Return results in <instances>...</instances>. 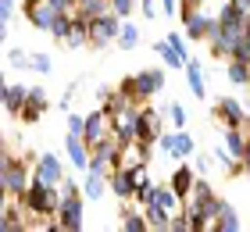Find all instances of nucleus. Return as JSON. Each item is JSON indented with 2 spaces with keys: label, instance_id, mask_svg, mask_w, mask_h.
Instances as JSON below:
<instances>
[{
  "label": "nucleus",
  "instance_id": "nucleus-26",
  "mask_svg": "<svg viewBox=\"0 0 250 232\" xmlns=\"http://www.w3.org/2000/svg\"><path fill=\"white\" fill-rule=\"evenodd\" d=\"M15 4L18 0H0V32H11V18H15Z\"/></svg>",
  "mask_w": 250,
  "mask_h": 232
},
{
  "label": "nucleus",
  "instance_id": "nucleus-9",
  "mask_svg": "<svg viewBox=\"0 0 250 232\" xmlns=\"http://www.w3.org/2000/svg\"><path fill=\"white\" fill-rule=\"evenodd\" d=\"M146 207H157V211H161L165 218H175V214H183V211H186V200L172 190V186H157V190H154V200L146 204Z\"/></svg>",
  "mask_w": 250,
  "mask_h": 232
},
{
  "label": "nucleus",
  "instance_id": "nucleus-11",
  "mask_svg": "<svg viewBox=\"0 0 250 232\" xmlns=\"http://www.w3.org/2000/svg\"><path fill=\"white\" fill-rule=\"evenodd\" d=\"M161 143V150L165 154H172V157H193V150H197V143H193V136L186 132V129H175V132H168V136H161L157 139Z\"/></svg>",
  "mask_w": 250,
  "mask_h": 232
},
{
  "label": "nucleus",
  "instance_id": "nucleus-8",
  "mask_svg": "<svg viewBox=\"0 0 250 232\" xmlns=\"http://www.w3.org/2000/svg\"><path fill=\"white\" fill-rule=\"evenodd\" d=\"M183 25H186V40H208L211 29H214V15H208V11L193 7V11H183Z\"/></svg>",
  "mask_w": 250,
  "mask_h": 232
},
{
  "label": "nucleus",
  "instance_id": "nucleus-20",
  "mask_svg": "<svg viewBox=\"0 0 250 232\" xmlns=\"http://www.w3.org/2000/svg\"><path fill=\"white\" fill-rule=\"evenodd\" d=\"M225 75H229L232 86H250V61L229 57V61H225Z\"/></svg>",
  "mask_w": 250,
  "mask_h": 232
},
{
  "label": "nucleus",
  "instance_id": "nucleus-22",
  "mask_svg": "<svg viewBox=\"0 0 250 232\" xmlns=\"http://www.w3.org/2000/svg\"><path fill=\"white\" fill-rule=\"evenodd\" d=\"M154 54L161 57V61H165L168 68H186V61H189V57H183V54H179L168 40H157V43H154Z\"/></svg>",
  "mask_w": 250,
  "mask_h": 232
},
{
  "label": "nucleus",
  "instance_id": "nucleus-13",
  "mask_svg": "<svg viewBox=\"0 0 250 232\" xmlns=\"http://www.w3.org/2000/svg\"><path fill=\"white\" fill-rule=\"evenodd\" d=\"M64 150H68V161H72V168H79V171H86V168H89L93 147H89L83 136H72V132H68V136H64Z\"/></svg>",
  "mask_w": 250,
  "mask_h": 232
},
{
  "label": "nucleus",
  "instance_id": "nucleus-4",
  "mask_svg": "<svg viewBox=\"0 0 250 232\" xmlns=\"http://www.w3.org/2000/svg\"><path fill=\"white\" fill-rule=\"evenodd\" d=\"M122 15H115V11H107V15H97L89 18V46H107V43H118V32H122Z\"/></svg>",
  "mask_w": 250,
  "mask_h": 232
},
{
  "label": "nucleus",
  "instance_id": "nucleus-18",
  "mask_svg": "<svg viewBox=\"0 0 250 232\" xmlns=\"http://www.w3.org/2000/svg\"><path fill=\"white\" fill-rule=\"evenodd\" d=\"M107 190H111L107 175H97V171H86V175H83V193H86V200H104Z\"/></svg>",
  "mask_w": 250,
  "mask_h": 232
},
{
  "label": "nucleus",
  "instance_id": "nucleus-2",
  "mask_svg": "<svg viewBox=\"0 0 250 232\" xmlns=\"http://www.w3.org/2000/svg\"><path fill=\"white\" fill-rule=\"evenodd\" d=\"M61 193H64V200L58 207V225L64 232H79V229H83V196L86 193H83V186L72 182V179L61 182Z\"/></svg>",
  "mask_w": 250,
  "mask_h": 232
},
{
  "label": "nucleus",
  "instance_id": "nucleus-14",
  "mask_svg": "<svg viewBox=\"0 0 250 232\" xmlns=\"http://www.w3.org/2000/svg\"><path fill=\"white\" fill-rule=\"evenodd\" d=\"M21 11H25V18H29V21H32V25H36L40 32H50V29H54V18L61 15V11L54 7L50 0H40V4H32V7H21Z\"/></svg>",
  "mask_w": 250,
  "mask_h": 232
},
{
  "label": "nucleus",
  "instance_id": "nucleus-35",
  "mask_svg": "<svg viewBox=\"0 0 250 232\" xmlns=\"http://www.w3.org/2000/svg\"><path fill=\"white\" fill-rule=\"evenodd\" d=\"M243 165H247V175H250V139H247V154H243Z\"/></svg>",
  "mask_w": 250,
  "mask_h": 232
},
{
  "label": "nucleus",
  "instance_id": "nucleus-21",
  "mask_svg": "<svg viewBox=\"0 0 250 232\" xmlns=\"http://www.w3.org/2000/svg\"><path fill=\"white\" fill-rule=\"evenodd\" d=\"M183 72H186V83H189V93H193V97L200 100L204 93H208V86H204V68H200V61H193V57H189Z\"/></svg>",
  "mask_w": 250,
  "mask_h": 232
},
{
  "label": "nucleus",
  "instance_id": "nucleus-25",
  "mask_svg": "<svg viewBox=\"0 0 250 232\" xmlns=\"http://www.w3.org/2000/svg\"><path fill=\"white\" fill-rule=\"evenodd\" d=\"M7 64H11V68H25V72H29V68H32V54L11 46V50H7Z\"/></svg>",
  "mask_w": 250,
  "mask_h": 232
},
{
  "label": "nucleus",
  "instance_id": "nucleus-19",
  "mask_svg": "<svg viewBox=\"0 0 250 232\" xmlns=\"http://www.w3.org/2000/svg\"><path fill=\"white\" fill-rule=\"evenodd\" d=\"M25 97H29V86H18V83H4V111L18 114V111H21V104H25Z\"/></svg>",
  "mask_w": 250,
  "mask_h": 232
},
{
  "label": "nucleus",
  "instance_id": "nucleus-30",
  "mask_svg": "<svg viewBox=\"0 0 250 232\" xmlns=\"http://www.w3.org/2000/svg\"><path fill=\"white\" fill-rule=\"evenodd\" d=\"M50 68H54V64H50V57H47V54H32V72H40V75H47V72H50Z\"/></svg>",
  "mask_w": 250,
  "mask_h": 232
},
{
  "label": "nucleus",
  "instance_id": "nucleus-33",
  "mask_svg": "<svg viewBox=\"0 0 250 232\" xmlns=\"http://www.w3.org/2000/svg\"><path fill=\"white\" fill-rule=\"evenodd\" d=\"M193 168H197V175H208V171H211V161L204 157V154H197V165H193Z\"/></svg>",
  "mask_w": 250,
  "mask_h": 232
},
{
  "label": "nucleus",
  "instance_id": "nucleus-7",
  "mask_svg": "<svg viewBox=\"0 0 250 232\" xmlns=\"http://www.w3.org/2000/svg\"><path fill=\"white\" fill-rule=\"evenodd\" d=\"M214 118H218L225 129H240V125L250 122V114H247V104L232 100V97H222L218 104H214Z\"/></svg>",
  "mask_w": 250,
  "mask_h": 232
},
{
  "label": "nucleus",
  "instance_id": "nucleus-32",
  "mask_svg": "<svg viewBox=\"0 0 250 232\" xmlns=\"http://www.w3.org/2000/svg\"><path fill=\"white\" fill-rule=\"evenodd\" d=\"M168 43H172L183 57H189V54H186V36H183V32H168Z\"/></svg>",
  "mask_w": 250,
  "mask_h": 232
},
{
  "label": "nucleus",
  "instance_id": "nucleus-6",
  "mask_svg": "<svg viewBox=\"0 0 250 232\" xmlns=\"http://www.w3.org/2000/svg\"><path fill=\"white\" fill-rule=\"evenodd\" d=\"M32 179L43 186H61L64 182V165L58 154H40L36 165H32Z\"/></svg>",
  "mask_w": 250,
  "mask_h": 232
},
{
  "label": "nucleus",
  "instance_id": "nucleus-3",
  "mask_svg": "<svg viewBox=\"0 0 250 232\" xmlns=\"http://www.w3.org/2000/svg\"><path fill=\"white\" fill-rule=\"evenodd\" d=\"M161 86H165V72L161 68H143L140 75H129V79H122V89L125 93H132L140 104H146L154 97V93H161Z\"/></svg>",
  "mask_w": 250,
  "mask_h": 232
},
{
  "label": "nucleus",
  "instance_id": "nucleus-17",
  "mask_svg": "<svg viewBox=\"0 0 250 232\" xmlns=\"http://www.w3.org/2000/svg\"><path fill=\"white\" fill-rule=\"evenodd\" d=\"M168 186H172V190L186 200V196L193 193V186H197V168H186V165H183V168H175V171H172V179H168Z\"/></svg>",
  "mask_w": 250,
  "mask_h": 232
},
{
  "label": "nucleus",
  "instance_id": "nucleus-31",
  "mask_svg": "<svg viewBox=\"0 0 250 232\" xmlns=\"http://www.w3.org/2000/svg\"><path fill=\"white\" fill-rule=\"evenodd\" d=\"M68 132H72V136L86 132V118H83V114H68Z\"/></svg>",
  "mask_w": 250,
  "mask_h": 232
},
{
  "label": "nucleus",
  "instance_id": "nucleus-1",
  "mask_svg": "<svg viewBox=\"0 0 250 232\" xmlns=\"http://www.w3.org/2000/svg\"><path fill=\"white\" fill-rule=\"evenodd\" d=\"M32 161L29 157H15L11 147H4V157H0V196H25V190L32 186Z\"/></svg>",
  "mask_w": 250,
  "mask_h": 232
},
{
  "label": "nucleus",
  "instance_id": "nucleus-16",
  "mask_svg": "<svg viewBox=\"0 0 250 232\" xmlns=\"http://www.w3.org/2000/svg\"><path fill=\"white\" fill-rule=\"evenodd\" d=\"M107 182H111V193H115L118 200H132V196H136V182H132V171L129 168H115Z\"/></svg>",
  "mask_w": 250,
  "mask_h": 232
},
{
  "label": "nucleus",
  "instance_id": "nucleus-12",
  "mask_svg": "<svg viewBox=\"0 0 250 232\" xmlns=\"http://www.w3.org/2000/svg\"><path fill=\"white\" fill-rule=\"evenodd\" d=\"M140 107H143V104H129V107H122V111L111 114V118H115V136L122 139V143L136 139V122H140Z\"/></svg>",
  "mask_w": 250,
  "mask_h": 232
},
{
  "label": "nucleus",
  "instance_id": "nucleus-28",
  "mask_svg": "<svg viewBox=\"0 0 250 232\" xmlns=\"http://www.w3.org/2000/svg\"><path fill=\"white\" fill-rule=\"evenodd\" d=\"M140 11H143V18H157V15H165L161 0H140Z\"/></svg>",
  "mask_w": 250,
  "mask_h": 232
},
{
  "label": "nucleus",
  "instance_id": "nucleus-23",
  "mask_svg": "<svg viewBox=\"0 0 250 232\" xmlns=\"http://www.w3.org/2000/svg\"><path fill=\"white\" fill-rule=\"evenodd\" d=\"M218 232H240V214L225 200H222V211H218Z\"/></svg>",
  "mask_w": 250,
  "mask_h": 232
},
{
  "label": "nucleus",
  "instance_id": "nucleus-34",
  "mask_svg": "<svg viewBox=\"0 0 250 232\" xmlns=\"http://www.w3.org/2000/svg\"><path fill=\"white\" fill-rule=\"evenodd\" d=\"M232 4H236V7H240V11H243V15H250V0H232Z\"/></svg>",
  "mask_w": 250,
  "mask_h": 232
},
{
  "label": "nucleus",
  "instance_id": "nucleus-29",
  "mask_svg": "<svg viewBox=\"0 0 250 232\" xmlns=\"http://www.w3.org/2000/svg\"><path fill=\"white\" fill-rule=\"evenodd\" d=\"M168 118H172L175 129H183V125H186V107H183V104H172V107H168Z\"/></svg>",
  "mask_w": 250,
  "mask_h": 232
},
{
  "label": "nucleus",
  "instance_id": "nucleus-5",
  "mask_svg": "<svg viewBox=\"0 0 250 232\" xmlns=\"http://www.w3.org/2000/svg\"><path fill=\"white\" fill-rule=\"evenodd\" d=\"M115 136V118H111V111L100 104L97 111H89L86 114V132H83V139L89 147H97V143H104V139H111Z\"/></svg>",
  "mask_w": 250,
  "mask_h": 232
},
{
  "label": "nucleus",
  "instance_id": "nucleus-27",
  "mask_svg": "<svg viewBox=\"0 0 250 232\" xmlns=\"http://www.w3.org/2000/svg\"><path fill=\"white\" fill-rule=\"evenodd\" d=\"M68 29H72V15H58V18H54V29H50V36L64 43V36H68Z\"/></svg>",
  "mask_w": 250,
  "mask_h": 232
},
{
  "label": "nucleus",
  "instance_id": "nucleus-36",
  "mask_svg": "<svg viewBox=\"0 0 250 232\" xmlns=\"http://www.w3.org/2000/svg\"><path fill=\"white\" fill-rule=\"evenodd\" d=\"M247 104H250V97H247Z\"/></svg>",
  "mask_w": 250,
  "mask_h": 232
},
{
  "label": "nucleus",
  "instance_id": "nucleus-24",
  "mask_svg": "<svg viewBox=\"0 0 250 232\" xmlns=\"http://www.w3.org/2000/svg\"><path fill=\"white\" fill-rule=\"evenodd\" d=\"M118 46H122V50H136V46H140V25H132L129 18L122 21V32H118Z\"/></svg>",
  "mask_w": 250,
  "mask_h": 232
},
{
  "label": "nucleus",
  "instance_id": "nucleus-15",
  "mask_svg": "<svg viewBox=\"0 0 250 232\" xmlns=\"http://www.w3.org/2000/svg\"><path fill=\"white\" fill-rule=\"evenodd\" d=\"M64 46H72V50L89 46V15H83L79 7H75V15H72V29H68V36H64Z\"/></svg>",
  "mask_w": 250,
  "mask_h": 232
},
{
  "label": "nucleus",
  "instance_id": "nucleus-10",
  "mask_svg": "<svg viewBox=\"0 0 250 232\" xmlns=\"http://www.w3.org/2000/svg\"><path fill=\"white\" fill-rule=\"evenodd\" d=\"M136 139H143V143H157V139H161V114H157V107H150V104H143V107H140Z\"/></svg>",
  "mask_w": 250,
  "mask_h": 232
}]
</instances>
